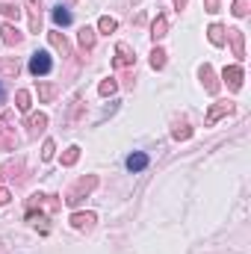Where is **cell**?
Returning <instances> with one entry per match:
<instances>
[{"label": "cell", "instance_id": "8fae6325", "mask_svg": "<svg viewBox=\"0 0 251 254\" xmlns=\"http://www.w3.org/2000/svg\"><path fill=\"white\" fill-rule=\"evenodd\" d=\"M30 9V33H42V0H27Z\"/></svg>", "mask_w": 251, "mask_h": 254}, {"label": "cell", "instance_id": "6da1fadb", "mask_svg": "<svg viewBox=\"0 0 251 254\" xmlns=\"http://www.w3.org/2000/svg\"><path fill=\"white\" fill-rule=\"evenodd\" d=\"M95 187H98V175H86V178H80L71 190L65 192V204H68V207H80L83 198H89V195L95 192Z\"/></svg>", "mask_w": 251, "mask_h": 254}, {"label": "cell", "instance_id": "5b68a950", "mask_svg": "<svg viewBox=\"0 0 251 254\" xmlns=\"http://www.w3.org/2000/svg\"><path fill=\"white\" fill-rule=\"evenodd\" d=\"M198 77H201V83H204V89H207V95H219V77H216V71H213V65H201L198 68Z\"/></svg>", "mask_w": 251, "mask_h": 254}, {"label": "cell", "instance_id": "d6986e66", "mask_svg": "<svg viewBox=\"0 0 251 254\" xmlns=\"http://www.w3.org/2000/svg\"><path fill=\"white\" fill-rule=\"evenodd\" d=\"M18 71H21V65L15 63V60H0V77L3 80H15Z\"/></svg>", "mask_w": 251, "mask_h": 254}, {"label": "cell", "instance_id": "d4e9b609", "mask_svg": "<svg viewBox=\"0 0 251 254\" xmlns=\"http://www.w3.org/2000/svg\"><path fill=\"white\" fill-rule=\"evenodd\" d=\"M151 68H154V71L166 68V51H163V48H154V51H151Z\"/></svg>", "mask_w": 251, "mask_h": 254}, {"label": "cell", "instance_id": "603a6c76", "mask_svg": "<svg viewBox=\"0 0 251 254\" xmlns=\"http://www.w3.org/2000/svg\"><path fill=\"white\" fill-rule=\"evenodd\" d=\"M98 92H101L104 98H110V95H116V92H119V83H116V77H107V80H101V86H98Z\"/></svg>", "mask_w": 251, "mask_h": 254}, {"label": "cell", "instance_id": "2e32d148", "mask_svg": "<svg viewBox=\"0 0 251 254\" xmlns=\"http://www.w3.org/2000/svg\"><path fill=\"white\" fill-rule=\"evenodd\" d=\"M48 39H51V45L60 51V57H71V45H68V39H65L63 33L54 30V33H48Z\"/></svg>", "mask_w": 251, "mask_h": 254}, {"label": "cell", "instance_id": "277c9868", "mask_svg": "<svg viewBox=\"0 0 251 254\" xmlns=\"http://www.w3.org/2000/svg\"><path fill=\"white\" fill-rule=\"evenodd\" d=\"M113 65H116V68H133V65H136V54H133V48H130L127 42H119V45H116Z\"/></svg>", "mask_w": 251, "mask_h": 254}, {"label": "cell", "instance_id": "e575fe53", "mask_svg": "<svg viewBox=\"0 0 251 254\" xmlns=\"http://www.w3.org/2000/svg\"><path fill=\"white\" fill-rule=\"evenodd\" d=\"M189 6V0H175V9H178V12H181V9H187Z\"/></svg>", "mask_w": 251, "mask_h": 254}, {"label": "cell", "instance_id": "836d02e7", "mask_svg": "<svg viewBox=\"0 0 251 254\" xmlns=\"http://www.w3.org/2000/svg\"><path fill=\"white\" fill-rule=\"evenodd\" d=\"M204 6H207V12H219V0H204Z\"/></svg>", "mask_w": 251, "mask_h": 254}, {"label": "cell", "instance_id": "ac0fdd59", "mask_svg": "<svg viewBox=\"0 0 251 254\" xmlns=\"http://www.w3.org/2000/svg\"><path fill=\"white\" fill-rule=\"evenodd\" d=\"M57 92H60L57 83H39V101H42V104H51V101L57 98Z\"/></svg>", "mask_w": 251, "mask_h": 254}, {"label": "cell", "instance_id": "ba28073f", "mask_svg": "<svg viewBox=\"0 0 251 254\" xmlns=\"http://www.w3.org/2000/svg\"><path fill=\"white\" fill-rule=\"evenodd\" d=\"M21 172H24V160H21V157H18V160H9L6 166H0V184H6V181H18Z\"/></svg>", "mask_w": 251, "mask_h": 254}, {"label": "cell", "instance_id": "e0dca14e", "mask_svg": "<svg viewBox=\"0 0 251 254\" xmlns=\"http://www.w3.org/2000/svg\"><path fill=\"white\" fill-rule=\"evenodd\" d=\"M77 39H80V48H83V54H86V51H92V48H95V42H98V33H95L92 27H83Z\"/></svg>", "mask_w": 251, "mask_h": 254}, {"label": "cell", "instance_id": "30bf717a", "mask_svg": "<svg viewBox=\"0 0 251 254\" xmlns=\"http://www.w3.org/2000/svg\"><path fill=\"white\" fill-rule=\"evenodd\" d=\"M228 39H231V48H234V57L237 60H246V33L243 30H228Z\"/></svg>", "mask_w": 251, "mask_h": 254}, {"label": "cell", "instance_id": "4fadbf2b", "mask_svg": "<svg viewBox=\"0 0 251 254\" xmlns=\"http://www.w3.org/2000/svg\"><path fill=\"white\" fill-rule=\"evenodd\" d=\"M27 127H30V136L36 139L39 133H45V127H48V116H45V113H33V116L27 119Z\"/></svg>", "mask_w": 251, "mask_h": 254}, {"label": "cell", "instance_id": "d6a6232c", "mask_svg": "<svg viewBox=\"0 0 251 254\" xmlns=\"http://www.w3.org/2000/svg\"><path fill=\"white\" fill-rule=\"evenodd\" d=\"M9 198H12V192L6 190V187H0V207H3V204H6Z\"/></svg>", "mask_w": 251, "mask_h": 254}, {"label": "cell", "instance_id": "7402d4cb", "mask_svg": "<svg viewBox=\"0 0 251 254\" xmlns=\"http://www.w3.org/2000/svg\"><path fill=\"white\" fill-rule=\"evenodd\" d=\"M0 15H6V18H9V24H12V21H18V18H21V9H18V3L0 0Z\"/></svg>", "mask_w": 251, "mask_h": 254}, {"label": "cell", "instance_id": "4dcf8cb0", "mask_svg": "<svg viewBox=\"0 0 251 254\" xmlns=\"http://www.w3.org/2000/svg\"><path fill=\"white\" fill-rule=\"evenodd\" d=\"M54 151H57L54 139H45V145H42V160H45V163H48V160H54Z\"/></svg>", "mask_w": 251, "mask_h": 254}, {"label": "cell", "instance_id": "484cf974", "mask_svg": "<svg viewBox=\"0 0 251 254\" xmlns=\"http://www.w3.org/2000/svg\"><path fill=\"white\" fill-rule=\"evenodd\" d=\"M15 107H18L21 113H30V92H27V89H18V95H15Z\"/></svg>", "mask_w": 251, "mask_h": 254}, {"label": "cell", "instance_id": "44dd1931", "mask_svg": "<svg viewBox=\"0 0 251 254\" xmlns=\"http://www.w3.org/2000/svg\"><path fill=\"white\" fill-rule=\"evenodd\" d=\"M145 166H148V157H145L142 151H136V154L127 157V169H130V172H142Z\"/></svg>", "mask_w": 251, "mask_h": 254}, {"label": "cell", "instance_id": "8d00e7d4", "mask_svg": "<svg viewBox=\"0 0 251 254\" xmlns=\"http://www.w3.org/2000/svg\"><path fill=\"white\" fill-rule=\"evenodd\" d=\"M68 3H77V0H68Z\"/></svg>", "mask_w": 251, "mask_h": 254}, {"label": "cell", "instance_id": "7a4b0ae2", "mask_svg": "<svg viewBox=\"0 0 251 254\" xmlns=\"http://www.w3.org/2000/svg\"><path fill=\"white\" fill-rule=\"evenodd\" d=\"M48 210V213H57L60 207H63V201L57 198V195H42V192H36L30 201H27V210Z\"/></svg>", "mask_w": 251, "mask_h": 254}, {"label": "cell", "instance_id": "52a82bcc", "mask_svg": "<svg viewBox=\"0 0 251 254\" xmlns=\"http://www.w3.org/2000/svg\"><path fill=\"white\" fill-rule=\"evenodd\" d=\"M243 77H246V74H243V68H240V65H228V68L222 71V80L228 83V89H231V92H240V89H243Z\"/></svg>", "mask_w": 251, "mask_h": 254}, {"label": "cell", "instance_id": "d590c367", "mask_svg": "<svg viewBox=\"0 0 251 254\" xmlns=\"http://www.w3.org/2000/svg\"><path fill=\"white\" fill-rule=\"evenodd\" d=\"M6 101V89H3V83H0V104Z\"/></svg>", "mask_w": 251, "mask_h": 254}, {"label": "cell", "instance_id": "3957f363", "mask_svg": "<svg viewBox=\"0 0 251 254\" xmlns=\"http://www.w3.org/2000/svg\"><path fill=\"white\" fill-rule=\"evenodd\" d=\"M51 68H54V63H51V54H48V51H36V54L30 57V71H33L36 77L51 74Z\"/></svg>", "mask_w": 251, "mask_h": 254}, {"label": "cell", "instance_id": "ffe728a7", "mask_svg": "<svg viewBox=\"0 0 251 254\" xmlns=\"http://www.w3.org/2000/svg\"><path fill=\"white\" fill-rule=\"evenodd\" d=\"M172 136H175L178 142H187L189 136H192V127H189L184 119H178V122H175V127H172Z\"/></svg>", "mask_w": 251, "mask_h": 254}, {"label": "cell", "instance_id": "83f0119b", "mask_svg": "<svg viewBox=\"0 0 251 254\" xmlns=\"http://www.w3.org/2000/svg\"><path fill=\"white\" fill-rule=\"evenodd\" d=\"M77 160H80V148H77V145H71V148L63 151V166H74Z\"/></svg>", "mask_w": 251, "mask_h": 254}, {"label": "cell", "instance_id": "5bb4252c", "mask_svg": "<svg viewBox=\"0 0 251 254\" xmlns=\"http://www.w3.org/2000/svg\"><path fill=\"white\" fill-rule=\"evenodd\" d=\"M207 39H210V45L222 48V45H225V39H228V30H225L222 24H210V27H207Z\"/></svg>", "mask_w": 251, "mask_h": 254}, {"label": "cell", "instance_id": "8992f818", "mask_svg": "<svg viewBox=\"0 0 251 254\" xmlns=\"http://www.w3.org/2000/svg\"><path fill=\"white\" fill-rule=\"evenodd\" d=\"M231 113H234V104H231V101H219V104H213V107L207 110V119H204V122H207V127H213L219 119H225V116H231Z\"/></svg>", "mask_w": 251, "mask_h": 254}, {"label": "cell", "instance_id": "f1b7e54d", "mask_svg": "<svg viewBox=\"0 0 251 254\" xmlns=\"http://www.w3.org/2000/svg\"><path fill=\"white\" fill-rule=\"evenodd\" d=\"M98 30H101V33H116V30H119V21L110 18V15H104V18L98 21Z\"/></svg>", "mask_w": 251, "mask_h": 254}, {"label": "cell", "instance_id": "7c38bea8", "mask_svg": "<svg viewBox=\"0 0 251 254\" xmlns=\"http://www.w3.org/2000/svg\"><path fill=\"white\" fill-rule=\"evenodd\" d=\"M95 222H98L95 213H74L71 216V228H77V231H92Z\"/></svg>", "mask_w": 251, "mask_h": 254}, {"label": "cell", "instance_id": "1f68e13d", "mask_svg": "<svg viewBox=\"0 0 251 254\" xmlns=\"http://www.w3.org/2000/svg\"><path fill=\"white\" fill-rule=\"evenodd\" d=\"M3 125H15V113H12V110H6V113H3Z\"/></svg>", "mask_w": 251, "mask_h": 254}, {"label": "cell", "instance_id": "cb8c5ba5", "mask_svg": "<svg viewBox=\"0 0 251 254\" xmlns=\"http://www.w3.org/2000/svg\"><path fill=\"white\" fill-rule=\"evenodd\" d=\"M54 24H57V27H68V24H71V12H68L65 6H57V9H54Z\"/></svg>", "mask_w": 251, "mask_h": 254}, {"label": "cell", "instance_id": "9c48e42d", "mask_svg": "<svg viewBox=\"0 0 251 254\" xmlns=\"http://www.w3.org/2000/svg\"><path fill=\"white\" fill-rule=\"evenodd\" d=\"M0 39H3V45H9V48H15V45H21V42H24V33H18V27L6 21V24L0 27Z\"/></svg>", "mask_w": 251, "mask_h": 254}, {"label": "cell", "instance_id": "9a60e30c", "mask_svg": "<svg viewBox=\"0 0 251 254\" xmlns=\"http://www.w3.org/2000/svg\"><path fill=\"white\" fill-rule=\"evenodd\" d=\"M166 33H169V18H166V15H157V18H154V24H151V39H154V42H160Z\"/></svg>", "mask_w": 251, "mask_h": 254}, {"label": "cell", "instance_id": "f546056e", "mask_svg": "<svg viewBox=\"0 0 251 254\" xmlns=\"http://www.w3.org/2000/svg\"><path fill=\"white\" fill-rule=\"evenodd\" d=\"M249 6H251V0H234V15L237 18H246L249 15Z\"/></svg>", "mask_w": 251, "mask_h": 254}, {"label": "cell", "instance_id": "4316f807", "mask_svg": "<svg viewBox=\"0 0 251 254\" xmlns=\"http://www.w3.org/2000/svg\"><path fill=\"white\" fill-rule=\"evenodd\" d=\"M0 148L12 151L15 148V133H9V127H0Z\"/></svg>", "mask_w": 251, "mask_h": 254}]
</instances>
